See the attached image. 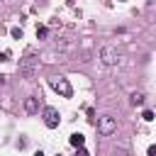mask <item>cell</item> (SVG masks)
Instances as JSON below:
<instances>
[{
	"label": "cell",
	"mask_w": 156,
	"mask_h": 156,
	"mask_svg": "<svg viewBox=\"0 0 156 156\" xmlns=\"http://www.w3.org/2000/svg\"><path fill=\"white\" fill-rule=\"evenodd\" d=\"M37 66H39V54H37L34 46H27L24 54H22V58H20V76L27 78V80H32L37 76Z\"/></svg>",
	"instance_id": "1"
},
{
	"label": "cell",
	"mask_w": 156,
	"mask_h": 156,
	"mask_svg": "<svg viewBox=\"0 0 156 156\" xmlns=\"http://www.w3.org/2000/svg\"><path fill=\"white\" fill-rule=\"evenodd\" d=\"M49 85H51L61 98H71V95H73V88H71L68 78H63V76H51V78H49Z\"/></svg>",
	"instance_id": "2"
},
{
	"label": "cell",
	"mask_w": 156,
	"mask_h": 156,
	"mask_svg": "<svg viewBox=\"0 0 156 156\" xmlns=\"http://www.w3.org/2000/svg\"><path fill=\"white\" fill-rule=\"evenodd\" d=\"M117 132V119L112 117V115H102L100 119H98V134L100 136H110V134H115Z\"/></svg>",
	"instance_id": "3"
},
{
	"label": "cell",
	"mask_w": 156,
	"mask_h": 156,
	"mask_svg": "<svg viewBox=\"0 0 156 156\" xmlns=\"http://www.w3.org/2000/svg\"><path fill=\"white\" fill-rule=\"evenodd\" d=\"M100 61H102L105 66H117V63H119V54H117V49H112V46H102V49H100Z\"/></svg>",
	"instance_id": "4"
},
{
	"label": "cell",
	"mask_w": 156,
	"mask_h": 156,
	"mask_svg": "<svg viewBox=\"0 0 156 156\" xmlns=\"http://www.w3.org/2000/svg\"><path fill=\"white\" fill-rule=\"evenodd\" d=\"M41 117H44V124H46L49 129H56L58 122H61V115H58L54 107H44V110H41Z\"/></svg>",
	"instance_id": "5"
},
{
	"label": "cell",
	"mask_w": 156,
	"mask_h": 156,
	"mask_svg": "<svg viewBox=\"0 0 156 156\" xmlns=\"http://www.w3.org/2000/svg\"><path fill=\"white\" fill-rule=\"evenodd\" d=\"M24 112H27V115H37V112H39V98H37V95H32V98L24 100Z\"/></svg>",
	"instance_id": "6"
},
{
	"label": "cell",
	"mask_w": 156,
	"mask_h": 156,
	"mask_svg": "<svg viewBox=\"0 0 156 156\" xmlns=\"http://www.w3.org/2000/svg\"><path fill=\"white\" fill-rule=\"evenodd\" d=\"M129 102H132V105H134V107H141V105H144V102H146V95H144V93H141V90H134V93H132V95H129Z\"/></svg>",
	"instance_id": "7"
},
{
	"label": "cell",
	"mask_w": 156,
	"mask_h": 156,
	"mask_svg": "<svg viewBox=\"0 0 156 156\" xmlns=\"http://www.w3.org/2000/svg\"><path fill=\"white\" fill-rule=\"evenodd\" d=\"M71 144H73V146H76V149H80V146H83V144H85V136H83V134H78V132H76V134H71Z\"/></svg>",
	"instance_id": "8"
},
{
	"label": "cell",
	"mask_w": 156,
	"mask_h": 156,
	"mask_svg": "<svg viewBox=\"0 0 156 156\" xmlns=\"http://www.w3.org/2000/svg\"><path fill=\"white\" fill-rule=\"evenodd\" d=\"M46 34H49V29H46L44 24H39V27H37V37H39V39H44Z\"/></svg>",
	"instance_id": "9"
},
{
	"label": "cell",
	"mask_w": 156,
	"mask_h": 156,
	"mask_svg": "<svg viewBox=\"0 0 156 156\" xmlns=\"http://www.w3.org/2000/svg\"><path fill=\"white\" fill-rule=\"evenodd\" d=\"M10 34H12V39H22V29H20V27H12Z\"/></svg>",
	"instance_id": "10"
},
{
	"label": "cell",
	"mask_w": 156,
	"mask_h": 156,
	"mask_svg": "<svg viewBox=\"0 0 156 156\" xmlns=\"http://www.w3.org/2000/svg\"><path fill=\"white\" fill-rule=\"evenodd\" d=\"M141 117H144L146 122H151V119H154V112H151V110H144V115H141Z\"/></svg>",
	"instance_id": "11"
},
{
	"label": "cell",
	"mask_w": 156,
	"mask_h": 156,
	"mask_svg": "<svg viewBox=\"0 0 156 156\" xmlns=\"http://www.w3.org/2000/svg\"><path fill=\"white\" fill-rule=\"evenodd\" d=\"M146 156H156V144H151V146L146 149Z\"/></svg>",
	"instance_id": "12"
},
{
	"label": "cell",
	"mask_w": 156,
	"mask_h": 156,
	"mask_svg": "<svg viewBox=\"0 0 156 156\" xmlns=\"http://www.w3.org/2000/svg\"><path fill=\"white\" fill-rule=\"evenodd\" d=\"M115 156H129V151H124V149H115Z\"/></svg>",
	"instance_id": "13"
},
{
	"label": "cell",
	"mask_w": 156,
	"mask_h": 156,
	"mask_svg": "<svg viewBox=\"0 0 156 156\" xmlns=\"http://www.w3.org/2000/svg\"><path fill=\"white\" fill-rule=\"evenodd\" d=\"M7 58H10V51H2L0 54V61H7Z\"/></svg>",
	"instance_id": "14"
},
{
	"label": "cell",
	"mask_w": 156,
	"mask_h": 156,
	"mask_svg": "<svg viewBox=\"0 0 156 156\" xmlns=\"http://www.w3.org/2000/svg\"><path fill=\"white\" fill-rule=\"evenodd\" d=\"M78 156H90V154H88V151H85V149L80 146V149H78Z\"/></svg>",
	"instance_id": "15"
},
{
	"label": "cell",
	"mask_w": 156,
	"mask_h": 156,
	"mask_svg": "<svg viewBox=\"0 0 156 156\" xmlns=\"http://www.w3.org/2000/svg\"><path fill=\"white\" fill-rule=\"evenodd\" d=\"M2 83H5V76H0V85H2Z\"/></svg>",
	"instance_id": "16"
},
{
	"label": "cell",
	"mask_w": 156,
	"mask_h": 156,
	"mask_svg": "<svg viewBox=\"0 0 156 156\" xmlns=\"http://www.w3.org/2000/svg\"><path fill=\"white\" fill-rule=\"evenodd\" d=\"M34 156H44V154H41V151H37V154H34Z\"/></svg>",
	"instance_id": "17"
},
{
	"label": "cell",
	"mask_w": 156,
	"mask_h": 156,
	"mask_svg": "<svg viewBox=\"0 0 156 156\" xmlns=\"http://www.w3.org/2000/svg\"><path fill=\"white\" fill-rule=\"evenodd\" d=\"M56 156H61V154H56Z\"/></svg>",
	"instance_id": "18"
}]
</instances>
